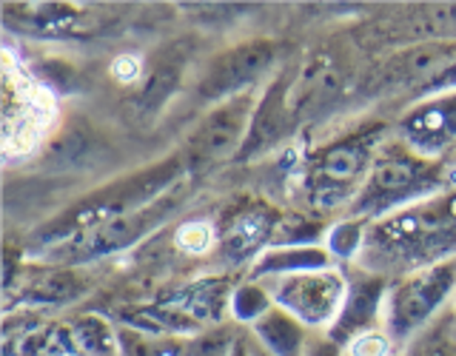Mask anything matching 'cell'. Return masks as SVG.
Segmentation results:
<instances>
[{"mask_svg":"<svg viewBox=\"0 0 456 356\" xmlns=\"http://www.w3.org/2000/svg\"><path fill=\"white\" fill-rule=\"evenodd\" d=\"M448 260H456V189L368 222L362 254L354 265L399 279Z\"/></svg>","mask_w":456,"mask_h":356,"instance_id":"1","label":"cell"},{"mask_svg":"<svg viewBox=\"0 0 456 356\" xmlns=\"http://www.w3.org/2000/svg\"><path fill=\"white\" fill-rule=\"evenodd\" d=\"M185 180H189V168H185V160L177 149L160 157V160H154L137 171H128V174H120L109 182H100L97 189L71 199L52 220L35 228L32 246L28 248H32V254H37L43 248L61 246V242L89 231V228H97L103 222L126 217L132 211L146 208L175 189H180Z\"/></svg>","mask_w":456,"mask_h":356,"instance_id":"2","label":"cell"},{"mask_svg":"<svg viewBox=\"0 0 456 356\" xmlns=\"http://www.w3.org/2000/svg\"><path fill=\"white\" fill-rule=\"evenodd\" d=\"M448 189V163L428 160V157L411 151L391 132V137L379 146L360 194L342 217H360L365 222H374Z\"/></svg>","mask_w":456,"mask_h":356,"instance_id":"3","label":"cell"},{"mask_svg":"<svg viewBox=\"0 0 456 356\" xmlns=\"http://www.w3.org/2000/svg\"><path fill=\"white\" fill-rule=\"evenodd\" d=\"M388 137V125L374 123L342 134L314 154L305 171V194L311 208L317 214H331L342 208V214H346L360 194L379 146Z\"/></svg>","mask_w":456,"mask_h":356,"instance_id":"4","label":"cell"},{"mask_svg":"<svg viewBox=\"0 0 456 356\" xmlns=\"http://www.w3.org/2000/svg\"><path fill=\"white\" fill-rule=\"evenodd\" d=\"M183 199H185V191L180 185V189H175L146 208L132 211V214H126V217H118L97 228H89V231L71 237L61 242V246L37 251L35 256H40L46 265H57V268H83L97 260H106V256L123 254L128 248H134L137 242H142L146 237H151L154 231H160V228L180 211Z\"/></svg>","mask_w":456,"mask_h":356,"instance_id":"5","label":"cell"},{"mask_svg":"<svg viewBox=\"0 0 456 356\" xmlns=\"http://www.w3.org/2000/svg\"><path fill=\"white\" fill-rule=\"evenodd\" d=\"M453 294L456 260L391 279L382 311V331L394 342L396 353H403L428 325H434L451 308Z\"/></svg>","mask_w":456,"mask_h":356,"instance_id":"6","label":"cell"},{"mask_svg":"<svg viewBox=\"0 0 456 356\" xmlns=\"http://www.w3.org/2000/svg\"><path fill=\"white\" fill-rule=\"evenodd\" d=\"M260 103V92H246L232 100L211 106L197 125L183 140L180 154L189 168V177L206 174L223 163H237L254 123V111Z\"/></svg>","mask_w":456,"mask_h":356,"instance_id":"7","label":"cell"},{"mask_svg":"<svg viewBox=\"0 0 456 356\" xmlns=\"http://www.w3.org/2000/svg\"><path fill=\"white\" fill-rule=\"evenodd\" d=\"M280 43L268 37L242 40L223 49L206 63L203 75L194 83V97L208 106H217L223 100L254 92L260 80L268 77L271 69H277Z\"/></svg>","mask_w":456,"mask_h":356,"instance_id":"8","label":"cell"},{"mask_svg":"<svg viewBox=\"0 0 456 356\" xmlns=\"http://www.w3.org/2000/svg\"><path fill=\"white\" fill-rule=\"evenodd\" d=\"M265 285L271 296H274V305L289 311L308 331L328 334L339 317L348 277L346 268H325V271H308V274L265 279Z\"/></svg>","mask_w":456,"mask_h":356,"instance_id":"9","label":"cell"},{"mask_svg":"<svg viewBox=\"0 0 456 356\" xmlns=\"http://www.w3.org/2000/svg\"><path fill=\"white\" fill-rule=\"evenodd\" d=\"M394 137L428 160L451 163L456 157V89L419 97L394 123Z\"/></svg>","mask_w":456,"mask_h":356,"instance_id":"10","label":"cell"},{"mask_svg":"<svg viewBox=\"0 0 456 356\" xmlns=\"http://www.w3.org/2000/svg\"><path fill=\"white\" fill-rule=\"evenodd\" d=\"M297 66H280L277 75H271L265 89L260 92V103L254 111V123L246 146H242L237 163H248L256 157L268 154L282 140H289L297 132L294 111H291V83Z\"/></svg>","mask_w":456,"mask_h":356,"instance_id":"11","label":"cell"},{"mask_svg":"<svg viewBox=\"0 0 456 356\" xmlns=\"http://www.w3.org/2000/svg\"><path fill=\"white\" fill-rule=\"evenodd\" d=\"M346 277H348L346 299H342L337 322L331 325V331H328V336L339 342L342 348H348L351 342L360 339L362 334L379 331L385 296H388V288H391V279L370 274V271L360 265H348Z\"/></svg>","mask_w":456,"mask_h":356,"instance_id":"12","label":"cell"},{"mask_svg":"<svg viewBox=\"0 0 456 356\" xmlns=\"http://www.w3.org/2000/svg\"><path fill=\"white\" fill-rule=\"evenodd\" d=\"M277 228H280L277 208H263V206L246 208L220 234V248L223 254H228L232 263H242V260L254 263L265 248H271V242L277 237Z\"/></svg>","mask_w":456,"mask_h":356,"instance_id":"13","label":"cell"},{"mask_svg":"<svg viewBox=\"0 0 456 356\" xmlns=\"http://www.w3.org/2000/svg\"><path fill=\"white\" fill-rule=\"evenodd\" d=\"M453 63H456V40L422 43V46H411L405 52H399L394 61H388L385 77H388V83H411L419 92L425 83H431Z\"/></svg>","mask_w":456,"mask_h":356,"instance_id":"14","label":"cell"},{"mask_svg":"<svg viewBox=\"0 0 456 356\" xmlns=\"http://www.w3.org/2000/svg\"><path fill=\"white\" fill-rule=\"evenodd\" d=\"M339 268L334 256L322 246H271L265 248L248 268V279H277V277H294L308 274V271H325Z\"/></svg>","mask_w":456,"mask_h":356,"instance_id":"15","label":"cell"},{"mask_svg":"<svg viewBox=\"0 0 456 356\" xmlns=\"http://www.w3.org/2000/svg\"><path fill=\"white\" fill-rule=\"evenodd\" d=\"M246 331L268 356H303L308 348V339L314 334L280 305L271 308L263 320H256Z\"/></svg>","mask_w":456,"mask_h":356,"instance_id":"16","label":"cell"},{"mask_svg":"<svg viewBox=\"0 0 456 356\" xmlns=\"http://www.w3.org/2000/svg\"><path fill=\"white\" fill-rule=\"evenodd\" d=\"M89 291V282L80 274V268H57L49 265L46 274H37L20 288L23 305H66L80 299Z\"/></svg>","mask_w":456,"mask_h":356,"instance_id":"17","label":"cell"},{"mask_svg":"<svg viewBox=\"0 0 456 356\" xmlns=\"http://www.w3.org/2000/svg\"><path fill=\"white\" fill-rule=\"evenodd\" d=\"M75 356H120L118 325L100 313H77L63 322Z\"/></svg>","mask_w":456,"mask_h":356,"instance_id":"18","label":"cell"},{"mask_svg":"<svg viewBox=\"0 0 456 356\" xmlns=\"http://www.w3.org/2000/svg\"><path fill=\"white\" fill-rule=\"evenodd\" d=\"M120 356H191V336L140 331L132 325H118Z\"/></svg>","mask_w":456,"mask_h":356,"instance_id":"19","label":"cell"},{"mask_svg":"<svg viewBox=\"0 0 456 356\" xmlns=\"http://www.w3.org/2000/svg\"><path fill=\"white\" fill-rule=\"evenodd\" d=\"M271 308H274V296H271L268 285L260 279H242L232 288V296H228V317L240 328H251Z\"/></svg>","mask_w":456,"mask_h":356,"instance_id":"20","label":"cell"},{"mask_svg":"<svg viewBox=\"0 0 456 356\" xmlns=\"http://www.w3.org/2000/svg\"><path fill=\"white\" fill-rule=\"evenodd\" d=\"M365 231H368L365 220H360V217H342L334 225L325 228L322 246L328 248V254L334 256V263L339 268H348V265H354L356 260H360Z\"/></svg>","mask_w":456,"mask_h":356,"instance_id":"21","label":"cell"},{"mask_svg":"<svg viewBox=\"0 0 456 356\" xmlns=\"http://www.w3.org/2000/svg\"><path fill=\"white\" fill-rule=\"evenodd\" d=\"M396 356H456V313L448 308Z\"/></svg>","mask_w":456,"mask_h":356,"instance_id":"22","label":"cell"},{"mask_svg":"<svg viewBox=\"0 0 456 356\" xmlns=\"http://www.w3.org/2000/svg\"><path fill=\"white\" fill-rule=\"evenodd\" d=\"M237 334L240 325L234 322L206 328L203 334L191 336V356H228L237 342Z\"/></svg>","mask_w":456,"mask_h":356,"instance_id":"23","label":"cell"},{"mask_svg":"<svg viewBox=\"0 0 456 356\" xmlns=\"http://www.w3.org/2000/svg\"><path fill=\"white\" fill-rule=\"evenodd\" d=\"M346 351H348V356H396L394 342L388 339V334H385L382 328L379 331L362 334L360 339H354Z\"/></svg>","mask_w":456,"mask_h":356,"instance_id":"24","label":"cell"},{"mask_svg":"<svg viewBox=\"0 0 456 356\" xmlns=\"http://www.w3.org/2000/svg\"><path fill=\"white\" fill-rule=\"evenodd\" d=\"M303 356H348V351L339 345V342H334L328 334H311L308 339V348Z\"/></svg>","mask_w":456,"mask_h":356,"instance_id":"25","label":"cell"},{"mask_svg":"<svg viewBox=\"0 0 456 356\" xmlns=\"http://www.w3.org/2000/svg\"><path fill=\"white\" fill-rule=\"evenodd\" d=\"M456 89V63L448 66L442 75H436L431 83H425L422 89L417 92L419 97H431V94H439V92H453Z\"/></svg>","mask_w":456,"mask_h":356,"instance_id":"26","label":"cell"},{"mask_svg":"<svg viewBox=\"0 0 456 356\" xmlns=\"http://www.w3.org/2000/svg\"><path fill=\"white\" fill-rule=\"evenodd\" d=\"M228 356H254L251 353V336H248L246 328H240L237 342H234V348H232V353H228Z\"/></svg>","mask_w":456,"mask_h":356,"instance_id":"27","label":"cell"},{"mask_svg":"<svg viewBox=\"0 0 456 356\" xmlns=\"http://www.w3.org/2000/svg\"><path fill=\"white\" fill-rule=\"evenodd\" d=\"M448 171H451V189H456V157L448 163Z\"/></svg>","mask_w":456,"mask_h":356,"instance_id":"28","label":"cell"},{"mask_svg":"<svg viewBox=\"0 0 456 356\" xmlns=\"http://www.w3.org/2000/svg\"><path fill=\"white\" fill-rule=\"evenodd\" d=\"M248 336H251V334H248ZM251 353H254V356H268V353H265V351H263L260 345H256L254 339H251Z\"/></svg>","mask_w":456,"mask_h":356,"instance_id":"29","label":"cell"},{"mask_svg":"<svg viewBox=\"0 0 456 356\" xmlns=\"http://www.w3.org/2000/svg\"><path fill=\"white\" fill-rule=\"evenodd\" d=\"M451 311L456 313V294H453V299H451Z\"/></svg>","mask_w":456,"mask_h":356,"instance_id":"30","label":"cell"}]
</instances>
